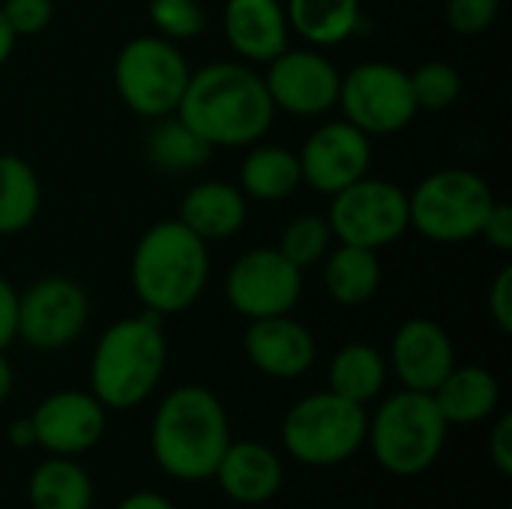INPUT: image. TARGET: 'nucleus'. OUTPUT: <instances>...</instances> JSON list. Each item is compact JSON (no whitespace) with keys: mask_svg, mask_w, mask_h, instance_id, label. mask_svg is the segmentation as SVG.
<instances>
[{"mask_svg":"<svg viewBox=\"0 0 512 509\" xmlns=\"http://www.w3.org/2000/svg\"><path fill=\"white\" fill-rule=\"evenodd\" d=\"M42 210V183L36 168L15 156L0 153V237L24 234Z\"/></svg>","mask_w":512,"mask_h":509,"instance_id":"27","label":"nucleus"},{"mask_svg":"<svg viewBox=\"0 0 512 509\" xmlns=\"http://www.w3.org/2000/svg\"><path fill=\"white\" fill-rule=\"evenodd\" d=\"M450 426L432 393L399 390L387 396L369 417L366 444L375 462L393 477H420L444 453Z\"/></svg>","mask_w":512,"mask_h":509,"instance_id":"5","label":"nucleus"},{"mask_svg":"<svg viewBox=\"0 0 512 509\" xmlns=\"http://www.w3.org/2000/svg\"><path fill=\"white\" fill-rule=\"evenodd\" d=\"M12 384H15V372H12V363H9L6 351L0 348V405L9 399V393H12Z\"/></svg>","mask_w":512,"mask_h":509,"instance_id":"40","label":"nucleus"},{"mask_svg":"<svg viewBox=\"0 0 512 509\" xmlns=\"http://www.w3.org/2000/svg\"><path fill=\"white\" fill-rule=\"evenodd\" d=\"M15 42H18V36L12 33V27L6 24V18H3V12H0V66L12 57Z\"/></svg>","mask_w":512,"mask_h":509,"instance_id":"41","label":"nucleus"},{"mask_svg":"<svg viewBox=\"0 0 512 509\" xmlns=\"http://www.w3.org/2000/svg\"><path fill=\"white\" fill-rule=\"evenodd\" d=\"M480 237L501 255H510L512 252V207L507 201H495L483 228H480Z\"/></svg>","mask_w":512,"mask_h":509,"instance_id":"35","label":"nucleus"},{"mask_svg":"<svg viewBox=\"0 0 512 509\" xmlns=\"http://www.w3.org/2000/svg\"><path fill=\"white\" fill-rule=\"evenodd\" d=\"M501 15V0H447V24L459 36L486 33Z\"/></svg>","mask_w":512,"mask_h":509,"instance_id":"32","label":"nucleus"},{"mask_svg":"<svg viewBox=\"0 0 512 509\" xmlns=\"http://www.w3.org/2000/svg\"><path fill=\"white\" fill-rule=\"evenodd\" d=\"M321 264H324L321 267L324 288H327L330 300L339 303V306H363V303H369L378 294L381 279H384L378 252L363 249V246L336 243Z\"/></svg>","mask_w":512,"mask_h":509,"instance_id":"24","label":"nucleus"},{"mask_svg":"<svg viewBox=\"0 0 512 509\" xmlns=\"http://www.w3.org/2000/svg\"><path fill=\"white\" fill-rule=\"evenodd\" d=\"M333 246H336V237L330 231L327 216H321V213H300V216H294L282 228V237H279V246L276 249L297 270L306 273V270L318 267Z\"/></svg>","mask_w":512,"mask_h":509,"instance_id":"29","label":"nucleus"},{"mask_svg":"<svg viewBox=\"0 0 512 509\" xmlns=\"http://www.w3.org/2000/svg\"><path fill=\"white\" fill-rule=\"evenodd\" d=\"M441 417L447 426H477L489 417L498 414L501 405V384L495 372L486 366L468 363V366H453V372L438 384L432 393Z\"/></svg>","mask_w":512,"mask_h":509,"instance_id":"21","label":"nucleus"},{"mask_svg":"<svg viewBox=\"0 0 512 509\" xmlns=\"http://www.w3.org/2000/svg\"><path fill=\"white\" fill-rule=\"evenodd\" d=\"M237 186L249 201L258 204L288 201L303 186L297 150L285 144H252V150L240 162Z\"/></svg>","mask_w":512,"mask_h":509,"instance_id":"22","label":"nucleus"},{"mask_svg":"<svg viewBox=\"0 0 512 509\" xmlns=\"http://www.w3.org/2000/svg\"><path fill=\"white\" fill-rule=\"evenodd\" d=\"M213 480L219 489L243 507H261L273 501L285 483L282 459L261 441H231L216 465Z\"/></svg>","mask_w":512,"mask_h":509,"instance_id":"19","label":"nucleus"},{"mask_svg":"<svg viewBox=\"0 0 512 509\" xmlns=\"http://www.w3.org/2000/svg\"><path fill=\"white\" fill-rule=\"evenodd\" d=\"M261 75L276 111H285L291 117L312 120L333 111L339 102L342 69L321 48L288 45L279 57L267 63V72Z\"/></svg>","mask_w":512,"mask_h":509,"instance_id":"13","label":"nucleus"},{"mask_svg":"<svg viewBox=\"0 0 512 509\" xmlns=\"http://www.w3.org/2000/svg\"><path fill=\"white\" fill-rule=\"evenodd\" d=\"M30 509H93L90 474L66 456L45 459L27 483Z\"/></svg>","mask_w":512,"mask_h":509,"instance_id":"28","label":"nucleus"},{"mask_svg":"<svg viewBox=\"0 0 512 509\" xmlns=\"http://www.w3.org/2000/svg\"><path fill=\"white\" fill-rule=\"evenodd\" d=\"M291 36L312 48H336L363 30V0H285Z\"/></svg>","mask_w":512,"mask_h":509,"instance_id":"23","label":"nucleus"},{"mask_svg":"<svg viewBox=\"0 0 512 509\" xmlns=\"http://www.w3.org/2000/svg\"><path fill=\"white\" fill-rule=\"evenodd\" d=\"M498 201L489 180L471 168H438L408 192V219L429 243L459 246L480 237V228Z\"/></svg>","mask_w":512,"mask_h":509,"instance_id":"6","label":"nucleus"},{"mask_svg":"<svg viewBox=\"0 0 512 509\" xmlns=\"http://www.w3.org/2000/svg\"><path fill=\"white\" fill-rule=\"evenodd\" d=\"M420 111H444L462 96V75L447 60H426L408 72Z\"/></svg>","mask_w":512,"mask_h":509,"instance_id":"30","label":"nucleus"},{"mask_svg":"<svg viewBox=\"0 0 512 509\" xmlns=\"http://www.w3.org/2000/svg\"><path fill=\"white\" fill-rule=\"evenodd\" d=\"M336 108L369 138L405 132L420 111L408 69L387 60H366L342 72Z\"/></svg>","mask_w":512,"mask_h":509,"instance_id":"10","label":"nucleus"},{"mask_svg":"<svg viewBox=\"0 0 512 509\" xmlns=\"http://www.w3.org/2000/svg\"><path fill=\"white\" fill-rule=\"evenodd\" d=\"M105 417L108 411L90 390H57L36 405L30 423L36 447L48 456L75 459L102 441Z\"/></svg>","mask_w":512,"mask_h":509,"instance_id":"15","label":"nucleus"},{"mask_svg":"<svg viewBox=\"0 0 512 509\" xmlns=\"http://www.w3.org/2000/svg\"><path fill=\"white\" fill-rule=\"evenodd\" d=\"M225 42L243 63H270L291 45L285 0H225Z\"/></svg>","mask_w":512,"mask_h":509,"instance_id":"18","label":"nucleus"},{"mask_svg":"<svg viewBox=\"0 0 512 509\" xmlns=\"http://www.w3.org/2000/svg\"><path fill=\"white\" fill-rule=\"evenodd\" d=\"M6 438H9V444H12V447H18V450L33 447V444H36V435H33V423H30V417L15 420V423L6 429Z\"/></svg>","mask_w":512,"mask_h":509,"instance_id":"39","label":"nucleus"},{"mask_svg":"<svg viewBox=\"0 0 512 509\" xmlns=\"http://www.w3.org/2000/svg\"><path fill=\"white\" fill-rule=\"evenodd\" d=\"M324 216L336 243L363 246L372 252L399 243L411 231L408 192L399 183L372 174L330 195V207Z\"/></svg>","mask_w":512,"mask_h":509,"instance_id":"9","label":"nucleus"},{"mask_svg":"<svg viewBox=\"0 0 512 509\" xmlns=\"http://www.w3.org/2000/svg\"><path fill=\"white\" fill-rule=\"evenodd\" d=\"M276 105L264 75L243 60H213L192 69L177 117L189 123L213 150L252 147L276 123Z\"/></svg>","mask_w":512,"mask_h":509,"instance_id":"1","label":"nucleus"},{"mask_svg":"<svg viewBox=\"0 0 512 509\" xmlns=\"http://www.w3.org/2000/svg\"><path fill=\"white\" fill-rule=\"evenodd\" d=\"M15 318H18V288L0 273V348L3 351L15 342Z\"/></svg>","mask_w":512,"mask_h":509,"instance_id":"37","label":"nucleus"},{"mask_svg":"<svg viewBox=\"0 0 512 509\" xmlns=\"http://www.w3.org/2000/svg\"><path fill=\"white\" fill-rule=\"evenodd\" d=\"M147 18L153 33L171 42H189L207 30V15L201 0H150Z\"/></svg>","mask_w":512,"mask_h":509,"instance_id":"31","label":"nucleus"},{"mask_svg":"<svg viewBox=\"0 0 512 509\" xmlns=\"http://www.w3.org/2000/svg\"><path fill=\"white\" fill-rule=\"evenodd\" d=\"M390 378V366L387 357L366 342H351L342 345L327 369V390H333L336 396L357 402L363 408H369L387 387Z\"/></svg>","mask_w":512,"mask_h":509,"instance_id":"25","label":"nucleus"},{"mask_svg":"<svg viewBox=\"0 0 512 509\" xmlns=\"http://www.w3.org/2000/svg\"><path fill=\"white\" fill-rule=\"evenodd\" d=\"M153 126L144 135V156L162 174H192L204 168L213 156V147L177 114L150 120Z\"/></svg>","mask_w":512,"mask_h":509,"instance_id":"26","label":"nucleus"},{"mask_svg":"<svg viewBox=\"0 0 512 509\" xmlns=\"http://www.w3.org/2000/svg\"><path fill=\"white\" fill-rule=\"evenodd\" d=\"M111 75L117 99L135 117L159 120L177 114L192 66L177 42L156 33H141L120 45Z\"/></svg>","mask_w":512,"mask_h":509,"instance_id":"8","label":"nucleus"},{"mask_svg":"<svg viewBox=\"0 0 512 509\" xmlns=\"http://www.w3.org/2000/svg\"><path fill=\"white\" fill-rule=\"evenodd\" d=\"M489 315L501 333H512V267H501L489 285Z\"/></svg>","mask_w":512,"mask_h":509,"instance_id":"34","label":"nucleus"},{"mask_svg":"<svg viewBox=\"0 0 512 509\" xmlns=\"http://www.w3.org/2000/svg\"><path fill=\"white\" fill-rule=\"evenodd\" d=\"M387 366L405 390L435 393L456 366V345L438 321L417 315L396 327Z\"/></svg>","mask_w":512,"mask_h":509,"instance_id":"16","label":"nucleus"},{"mask_svg":"<svg viewBox=\"0 0 512 509\" xmlns=\"http://www.w3.org/2000/svg\"><path fill=\"white\" fill-rule=\"evenodd\" d=\"M489 459L492 465L510 477L512 474V414H501L489 432Z\"/></svg>","mask_w":512,"mask_h":509,"instance_id":"36","label":"nucleus"},{"mask_svg":"<svg viewBox=\"0 0 512 509\" xmlns=\"http://www.w3.org/2000/svg\"><path fill=\"white\" fill-rule=\"evenodd\" d=\"M114 509H177L168 498L156 495V492H135L129 498H123Z\"/></svg>","mask_w":512,"mask_h":509,"instance_id":"38","label":"nucleus"},{"mask_svg":"<svg viewBox=\"0 0 512 509\" xmlns=\"http://www.w3.org/2000/svg\"><path fill=\"white\" fill-rule=\"evenodd\" d=\"M303 186L318 195H336L369 174L375 147L372 138L348 120H327L315 126L297 150Z\"/></svg>","mask_w":512,"mask_h":509,"instance_id":"14","label":"nucleus"},{"mask_svg":"<svg viewBox=\"0 0 512 509\" xmlns=\"http://www.w3.org/2000/svg\"><path fill=\"white\" fill-rule=\"evenodd\" d=\"M228 444V411L213 390L201 384H183L159 402L150 426V450L156 465L171 480H213Z\"/></svg>","mask_w":512,"mask_h":509,"instance_id":"3","label":"nucleus"},{"mask_svg":"<svg viewBox=\"0 0 512 509\" xmlns=\"http://www.w3.org/2000/svg\"><path fill=\"white\" fill-rule=\"evenodd\" d=\"M0 12L18 39L39 36L54 21V0H0Z\"/></svg>","mask_w":512,"mask_h":509,"instance_id":"33","label":"nucleus"},{"mask_svg":"<svg viewBox=\"0 0 512 509\" xmlns=\"http://www.w3.org/2000/svg\"><path fill=\"white\" fill-rule=\"evenodd\" d=\"M210 282V243L180 219L153 222L129 255V285L144 312L159 318L192 309Z\"/></svg>","mask_w":512,"mask_h":509,"instance_id":"2","label":"nucleus"},{"mask_svg":"<svg viewBox=\"0 0 512 509\" xmlns=\"http://www.w3.org/2000/svg\"><path fill=\"white\" fill-rule=\"evenodd\" d=\"M90 321V297L69 276H42L18 291L15 339L36 351L69 348Z\"/></svg>","mask_w":512,"mask_h":509,"instance_id":"11","label":"nucleus"},{"mask_svg":"<svg viewBox=\"0 0 512 509\" xmlns=\"http://www.w3.org/2000/svg\"><path fill=\"white\" fill-rule=\"evenodd\" d=\"M243 354L261 375L297 381L312 372L318 360V342L303 321L291 315H273L249 321L243 333Z\"/></svg>","mask_w":512,"mask_h":509,"instance_id":"17","label":"nucleus"},{"mask_svg":"<svg viewBox=\"0 0 512 509\" xmlns=\"http://www.w3.org/2000/svg\"><path fill=\"white\" fill-rule=\"evenodd\" d=\"M225 297L231 309L246 321L291 315L303 297V270H297L273 246L246 249L228 267Z\"/></svg>","mask_w":512,"mask_h":509,"instance_id":"12","label":"nucleus"},{"mask_svg":"<svg viewBox=\"0 0 512 509\" xmlns=\"http://www.w3.org/2000/svg\"><path fill=\"white\" fill-rule=\"evenodd\" d=\"M177 219L204 243H222L243 231L249 219V198L237 183L201 180L183 192Z\"/></svg>","mask_w":512,"mask_h":509,"instance_id":"20","label":"nucleus"},{"mask_svg":"<svg viewBox=\"0 0 512 509\" xmlns=\"http://www.w3.org/2000/svg\"><path fill=\"white\" fill-rule=\"evenodd\" d=\"M168 366V339L153 312L117 318L102 330L90 354V393L105 411L144 405Z\"/></svg>","mask_w":512,"mask_h":509,"instance_id":"4","label":"nucleus"},{"mask_svg":"<svg viewBox=\"0 0 512 509\" xmlns=\"http://www.w3.org/2000/svg\"><path fill=\"white\" fill-rule=\"evenodd\" d=\"M369 411L333 390L309 393L282 420V447L309 468H330L354 459L366 447Z\"/></svg>","mask_w":512,"mask_h":509,"instance_id":"7","label":"nucleus"}]
</instances>
